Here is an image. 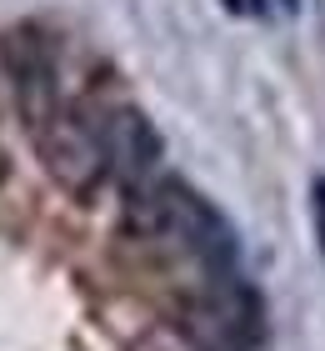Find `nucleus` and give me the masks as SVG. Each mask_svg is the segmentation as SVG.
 Masks as SVG:
<instances>
[{"instance_id":"1","label":"nucleus","mask_w":325,"mask_h":351,"mask_svg":"<svg viewBox=\"0 0 325 351\" xmlns=\"http://www.w3.org/2000/svg\"><path fill=\"white\" fill-rule=\"evenodd\" d=\"M30 141H36V156H40L45 176L75 201H90L105 186V176L116 171L105 131L95 125V116L86 106H60L51 121H40L30 131Z\"/></svg>"},{"instance_id":"2","label":"nucleus","mask_w":325,"mask_h":351,"mask_svg":"<svg viewBox=\"0 0 325 351\" xmlns=\"http://www.w3.org/2000/svg\"><path fill=\"white\" fill-rule=\"evenodd\" d=\"M155 196H160V211H166V226H170V241L190 251L210 276H231L235 271V236L231 226L220 221V211L210 206L200 191H190L185 181H155Z\"/></svg>"},{"instance_id":"3","label":"nucleus","mask_w":325,"mask_h":351,"mask_svg":"<svg viewBox=\"0 0 325 351\" xmlns=\"http://www.w3.org/2000/svg\"><path fill=\"white\" fill-rule=\"evenodd\" d=\"M0 75H5L10 90H15L25 131H36L40 121H51L65 106L60 81H55V51L36 25H10L5 36H0Z\"/></svg>"},{"instance_id":"4","label":"nucleus","mask_w":325,"mask_h":351,"mask_svg":"<svg viewBox=\"0 0 325 351\" xmlns=\"http://www.w3.org/2000/svg\"><path fill=\"white\" fill-rule=\"evenodd\" d=\"M80 106V101H75ZM90 110V106H86ZM95 125L105 131V146H110V161H116V171H125V186H140L145 176L155 171L160 161V136L151 131V121L140 116L135 106H101V116H95Z\"/></svg>"},{"instance_id":"5","label":"nucleus","mask_w":325,"mask_h":351,"mask_svg":"<svg viewBox=\"0 0 325 351\" xmlns=\"http://www.w3.org/2000/svg\"><path fill=\"white\" fill-rule=\"evenodd\" d=\"M135 351H200V346H195L190 331L170 326V322H155V326H145V337L135 341Z\"/></svg>"},{"instance_id":"6","label":"nucleus","mask_w":325,"mask_h":351,"mask_svg":"<svg viewBox=\"0 0 325 351\" xmlns=\"http://www.w3.org/2000/svg\"><path fill=\"white\" fill-rule=\"evenodd\" d=\"M311 211H315V241H320V256H325V176L311 181Z\"/></svg>"},{"instance_id":"7","label":"nucleus","mask_w":325,"mask_h":351,"mask_svg":"<svg viewBox=\"0 0 325 351\" xmlns=\"http://www.w3.org/2000/svg\"><path fill=\"white\" fill-rule=\"evenodd\" d=\"M281 10H290V15H296V10H300V0H281Z\"/></svg>"},{"instance_id":"8","label":"nucleus","mask_w":325,"mask_h":351,"mask_svg":"<svg viewBox=\"0 0 325 351\" xmlns=\"http://www.w3.org/2000/svg\"><path fill=\"white\" fill-rule=\"evenodd\" d=\"M250 5H255V10H260V15H265V10H270V5H265V0H250Z\"/></svg>"},{"instance_id":"9","label":"nucleus","mask_w":325,"mask_h":351,"mask_svg":"<svg viewBox=\"0 0 325 351\" xmlns=\"http://www.w3.org/2000/svg\"><path fill=\"white\" fill-rule=\"evenodd\" d=\"M0 176H5V156H0Z\"/></svg>"}]
</instances>
